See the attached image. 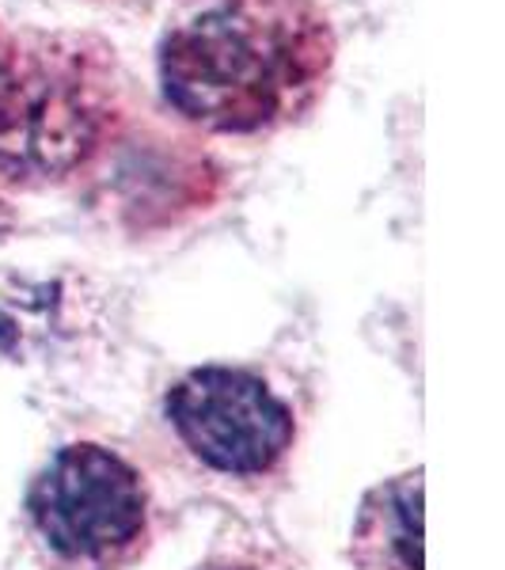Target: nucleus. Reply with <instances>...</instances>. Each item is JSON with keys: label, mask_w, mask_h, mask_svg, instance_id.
Returning a JSON list of instances; mask_svg holds the SVG:
<instances>
[{"label": "nucleus", "mask_w": 505, "mask_h": 570, "mask_svg": "<svg viewBox=\"0 0 505 570\" xmlns=\"http://www.w3.org/2000/svg\"><path fill=\"white\" fill-rule=\"evenodd\" d=\"M31 518L53 551L96 559L141 537L145 491L133 468L110 449L69 445L34 480Z\"/></svg>", "instance_id": "obj_3"}, {"label": "nucleus", "mask_w": 505, "mask_h": 570, "mask_svg": "<svg viewBox=\"0 0 505 570\" xmlns=\"http://www.w3.org/2000/svg\"><path fill=\"white\" fill-rule=\"evenodd\" d=\"M168 419L187 449L217 472H266L293 441V419L259 376L240 370H195L171 389Z\"/></svg>", "instance_id": "obj_4"}, {"label": "nucleus", "mask_w": 505, "mask_h": 570, "mask_svg": "<svg viewBox=\"0 0 505 570\" xmlns=\"http://www.w3.org/2000/svg\"><path fill=\"white\" fill-rule=\"evenodd\" d=\"M338 69L324 0H190L164 31V104L206 134L255 137L316 110Z\"/></svg>", "instance_id": "obj_1"}, {"label": "nucleus", "mask_w": 505, "mask_h": 570, "mask_svg": "<svg viewBox=\"0 0 505 570\" xmlns=\"http://www.w3.org/2000/svg\"><path fill=\"white\" fill-rule=\"evenodd\" d=\"M122 66L99 35L16 27L0 72V183L77 176L122 122Z\"/></svg>", "instance_id": "obj_2"}, {"label": "nucleus", "mask_w": 505, "mask_h": 570, "mask_svg": "<svg viewBox=\"0 0 505 570\" xmlns=\"http://www.w3.org/2000/svg\"><path fill=\"white\" fill-rule=\"evenodd\" d=\"M96 4H137V0H96Z\"/></svg>", "instance_id": "obj_7"}, {"label": "nucleus", "mask_w": 505, "mask_h": 570, "mask_svg": "<svg viewBox=\"0 0 505 570\" xmlns=\"http://www.w3.org/2000/svg\"><path fill=\"white\" fill-rule=\"evenodd\" d=\"M362 540L388 548L399 570H422V480L407 475L403 483L376 491L365 505Z\"/></svg>", "instance_id": "obj_5"}, {"label": "nucleus", "mask_w": 505, "mask_h": 570, "mask_svg": "<svg viewBox=\"0 0 505 570\" xmlns=\"http://www.w3.org/2000/svg\"><path fill=\"white\" fill-rule=\"evenodd\" d=\"M12 39H16V27H8L4 20H0V69H4L8 53H12Z\"/></svg>", "instance_id": "obj_6"}]
</instances>
